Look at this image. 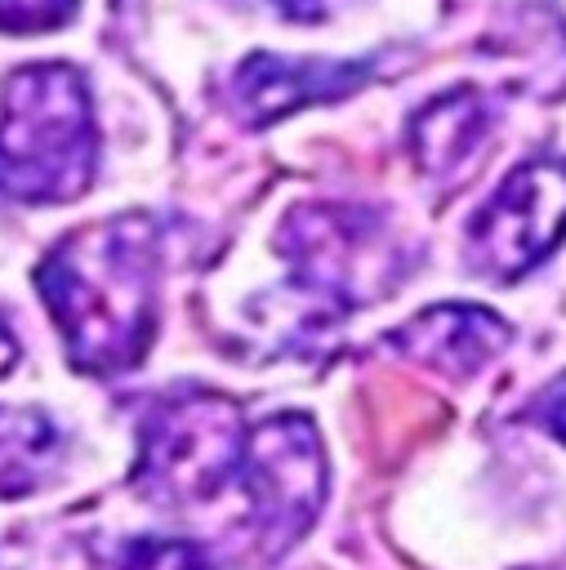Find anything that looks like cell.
Returning a JSON list of instances; mask_svg holds the SVG:
<instances>
[{"label":"cell","instance_id":"cell-2","mask_svg":"<svg viewBox=\"0 0 566 570\" xmlns=\"http://www.w3.org/2000/svg\"><path fill=\"white\" fill-rule=\"evenodd\" d=\"M98 160L89 85L67 62L18 67L0 98V191L22 205L76 200Z\"/></svg>","mask_w":566,"mask_h":570},{"label":"cell","instance_id":"cell-15","mask_svg":"<svg viewBox=\"0 0 566 570\" xmlns=\"http://www.w3.org/2000/svg\"><path fill=\"white\" fill-rule=\"evenodd\" d=\"M13 356H18V343H13V334L0 325V374L13 365Z\"/></svg>","mask_w":566,"mask_h":570},{"label":"cell","instance_id":"cell-8","mask_svg":"<svg viewBox=\"0 0 566 570\" xmlns=\"http://www.w3.org/2000/svg\"><path fill=\"white\" fill-rule=\"evenodd\" d=\"M401 356L423 361L450 379H468L477 374L486 361H495L508 343V325L472 303H441L419 312L414 321H406L401 330H392L388 338Z\"/></svg>","mask_w":566,"mask_h":570},{"label":"cell","instance_id":"cell-14","mask_svg":"<svg viewBox=\"0 0 566 570\" xmlns=\"http://www.w3.org/2000/svg\"><path fill=\"white\" fill-rule=\"evenodd\" d=\"M290 18H299V22H321V18H330L339 4H348V0H276Z\"/></svg>","mask_w":566,"mask_h":570},{"label":"cell","instance_id":"cell-6","mask_svg":"<svg viewBox=\"0 0 566 570\" xmlns=\"http://www.w3.org/2000/svg\"><path fill=\"white\" fill-rule=\"evenodd\" d=\"M566 236V160L517 165L468 223V258L490 281H517Z\"/></svg>","mask_w":566,"mask_h":570},{"label":"cell","instance_id":"cell-3","mask_svg":"<svg viewBox=\"0 0 566 570\" xmlns=\"http://www.w3.org/2000/svg\"><path fill=\"white\" fill-rule=\"evenodd\" d=\"M245 423L218 392H178L138 428L134 485L156 503H205L241 472Z\"/></svg>","mask_w":566,"mask_h":570},{"label":"cell","instance_id":"cell-13","mask_svg":"<svg viewBox=\"0 0 566 570\" xmlns=\"http://www.w3.org/2000/svg\"><path fill=\"white\" fill-rule=\"evenodd\" d=\"M530 419H535L539 428H548L557 441H566V374H557V379L535 396Z\"/></svg>","mask_w":566,"mask_h":570},{"label":"cell","instance_id":"cell-1","mask_svg":"<svg viewBox=\"0 0 566 570\" xmlns=\"http://www.w3.org/2000/svg\"><path fill=\"white\" fill-rule=\"evenodd\" d=\"M156 223L116 214L58 240L36 272L40 298L85 374H120L143 361L156 330Z\"/></svg>","mask_w":566,"mask_h":570},{"label":"cell","instance_id":"cell-7","mask_svg":"<svg viewBox=\"0 0 566 570\" xmlns=\"http://www.w3.org/2000/svg\"><path fill=\"white\" fill-rule=\"evenodd\" d=\"M370 62H330V58H281L254 53L232 76V107L245 125H272L308 102H330L365 85Z\"/></svg>","mask_w":566,"mask_h":570},{"label":"cell","instance_id":"cell-5","mask_svg":"<svg viewBox=\"0 0 566 570\" xmlns=\"http://www.w3.org/2000/svg\"><path fill=\"white\" fill-rule=\"evenodd\" d=\"M250 525L267 552L290 548L325 503V450L308 414H272L245 432L241 472Z\"/></svg>","mask_w":566,"mask_h":570},{"label":"cell","instance_id":"cell-9","mask_svg":"<svg viewBox=\"0 0 566 570\" xmlns=\"http://www.w3.org/2000/svg\"><path fill=\"white\" fill-rule=\"evenodd\" d=\"M486 129H490L486 98L472 89H450L414 111L410 156L428 178H450L477 156V147L486 142Z\"/></svg>","mask_w":566,"mask_h":570},{"label":"cell","instance_id":"cell-11","mask_svg":"<svg viewBox=\"0 0 566 570\" xmlns=\"http://www.w3.org/2000/svg\"><path fill=\"white\" fill-rule=\"evenodd\" d=\"M120 570H218L209 561L205 548L187 543V539H160V534H143L125 548Z\"/></svg>","mask_w":566,"mask_h":570},{"label":"cell","instance_id":"cell-10","mask_svg":"<svg viewBox=\"0 0 566 570\" xmlns=\"http://www.w3.org/2000/svg\"><path fill=\"white\" fill-rule=\"evenodd\" d=\"M58 432L36 410H0V490H27L53 454Z\"/></svg>","mask_w":566,"mask_h":570},{"label":"cell","instance_id":"cell-12","mask_svg":"<svg viewBox=\"0 0 566 570\" xmlns=\"http://www.w3.org/2000/svg\"><path fill=\"white\" fill-rule=\"evenodd\" d=\"M80 0H0V31L9 36H36L53 31L76 13Z\"/></svg>","mask_w":566,"mask_h":570},{"label":"cell","instance_id":"cell-4","mask_svg":"<svg viewBox=\"0 0 566 570\" xmlns=\"http://www.w3.org/2000/svg\"><path fill=\"white\" fill-rule=\"evenodd\" d=\"M276 245L294 267V285L330 312L361 307L401 276V254L370 209L303 205L281 223Z\"/></svg>","mask_w":566,"mask_h":570}]
</instances>
